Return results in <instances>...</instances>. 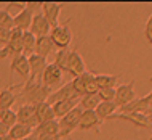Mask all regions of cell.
Instances as JSON below:
<instances>
[{"instance_id":"1","label":"cell","mask_w":152,"mask_h":140,"mask_svg":"<svg viewBox=\"0 0 152 140\" xmlns=\"http://www.w3.org/2000/svg\"><path fill=\"white\" fill-rule=\"evenodd\" d=\"M51 90L48 87H45L40 81H34V82H26L23 84L21 92L18 93V98H21L26 105H39V103H45L50 98Z\"/></svg>"},{"instance_id":"2","label":"cell","mask_w":152,"mask_h":140,"mask_svg":"<svg viewBox=\"0 0 152 140\" xmlns=\"http://www.w3.org/2000/svg\"><path fill=\"white\" fill-rule=\"evenodd\" d=\"M72 82V87L77 92V95L80 98L85 95H93V93H98V87H96V82H94V74L93 73H83L80 76L74 77L71 81Z\"/></svg>"},{"instance_id":"3","label":"cell","mask_w":152,"mask_h":140,"mask_svg":"<svg viewBox=\"0 0 152 140\" xmlns=\"http://www.w3.org/2000/svg\"><path fill=\"white\" fill-rule=\"evenodd\" d=\"M82 113H83V111L79 108V105H77L75 108L71 110L64 118H61L58 121V124H59V137L61 139L69 137L74 130L79 129V122H80Z\"/></svg>"},{"instance_id":"4","label":"cell","mask_w":152,"mask_h":140,"mask_svg":"<svg viewBox=\"0 0 152 140\" xmlns=\"http://www.w3.org/2000/svg\"><path fill=\"white\" fill-rule=\"evenodd\" d=\"M50 39L58 50H69V45L72 42V31L69 27V21L53 27L50 32Z\"/></svg>"},{"instance_id":"5","label":"cell","mask_w":152,"mask_h":140,"mask_svg":"<svg viewBox=\"0 0 152 140\" xmlns=\"http://www.w3.org/2000/svg\"><path fill=\"white\" fill-rule=\"evenodd\" d=\"M66 73L71 74L72 77H77V76H80V74L87 73V66H85V61H83V58H82V55L79 53V47L69 50Z\"/></svg>"},{"instance_id":"6","label":"cell","mask_w":152,"mask_h":140,"mask_svg":"<svg viewBox=\"0 0 152 140\" xmlns=\"http://www.w3.org/2000/svg\"><path fill=\"white\" fill-rule=\"evenodd\" d=\"M136 98V90H134V81H130L128 84H122L115 87V98H114V103L118 108L128 105L130 101H133Z\"/></svg>"},{"instance_id":"7","label":"cell","mask_w":152,"mask_h":140,"mask_svg":"<svg viewBox=\"0 0 152 140\" xmlns=\"http://www.w3.org/2000/svg\"><path fill=\"white\" fill-rule=\"evenodd\" d=\"M80 97L77 95V92L72 87V82H66L63 87H59L56 92H53L50 98L47 100L48 105H53L56 101H79Z\"/></svg>"},{"instance_id":"8","label":"cell","mask_w":152,"mask_h":140,"mask_svg":"<svg viewBox=\"0 0 152 140\" xmlns=\"http://www.w3.org/2000/svg\"><path fill=\"white\" fill-rule=\"evenodd\" d=\"M63 74L64 73L61 71L55 63L47 64V68H45L42 77H40V82H42L45 87H48L51 90L53 87H56V85H59L61 82H63Z\"/></svg>"},{"instance_id":"9","label":"cell","mask_w":152,"mask_h":140,"mask_svg":"<svg viewBox=\"0 0 152 140\" xmlns=\"http://www.w3.org/2000/svg\"><path fill=\"white\" fill-rule=\"evenodd\" d=\"M64 8V3H56V2H42V8H40V13H42L47 21L50 23L51 29L56 27L59 24V15L61 10Z\"/></svg>"},{"instance_id":"10","label":"cell","mask_w":152,"mask_h":140,"mask_svg":"<svg viewBox=\"0 0 152 140\" xmlns=\"http://www.w3.org/2000/svg\"><path fill=\"white\" fill-rule=\"evenodd\" d=\"M16 116H18V122L24 124L31 129H35L37 126V118H35V106L34 105H26L23 103L16 111Z\"/></svg>"},{"instance_id":"11","label":"cell","mask_w":152,"mask_h":140,"mask_svg":"<svg viewBox=\"0 0 152 140\" xmlns=\"http://www.w3.org/2000/svg\"><path fill=\"white\" fill-rule=\"evenodd\" d=\"M10 73H16L21 77L23 84H26L29 81V60L24 55H18L11 58V64H10Z\"/></svg>"},{"instance_id":"12","label":"cell","mask_w":152,"mask_h":140,"mask_svg":"<svg viewBox=\"0 0 152 140\" xmlns=\"http://www.w3.org/2000/svg\"><path fill=\"white\" fill-rule=\"evenodd\" d=\"M29 81L27 82H34V81H40V77H42V74L45 71V68H47V58H42V56L39 55H31L29 58Z\"/></svg>"},{"instance_id":"13","label":"cell","mask_w":152,"mask_h":140,"mask_svg":"<svg viewBox=\"0 0 152 140\" xmlns=\"http://www.w3.org/2000/svg\"><path fill=\"white\" fill-rule=\"evenodd\" d=\"M34 15H35V11L31 10V8L26 5L19 13H16L13 16V29H18V31H23V32L29 31Z\"/></svg>"},{"instance_id":"14","label":"cell","mask_w":152,"mask_h":140,"mask_svg":"<svg viewBox=\"0 0 152 140\" xmlns=\"http://www.w3.org/2000/svg\"><path fill=\"white\" fill-rule=\"evenodd\" d=\"M29 32H32L35 37H45V36H50L51 32V26L50 23L47 21V18L40 13H35L34 18H32V23H31V27H29Z\"/></svg>"},{"instance_id":"15","label":"cell","mask_w":152,"mask_h":140,"mask_svg":"<svg viewBox=\"0 0 152 140\" xmlns=\"http://www.w3.org/2000/svg\"><path fill=\"white\" fill-rule=\"evenodd\" d=\"M5 47H7L8 53H10V58L23 55V31L11 29L10 39H8V44L5 45Z\"/></svg>"},{"instance_id":"16","label":"cell","mask_w":152,"mask_h":140,"mask_svg":"<svg viewBox=\"0 0 152 140\" xmlns=\"http://www.w3.org/2000/svg\"><path fill=\"white\" fill-rule=\"evenodd\" d=\"M101 119L98 118V114L94 111H83L79 122V130H96L101 126Z\"/></svg>"},{"instance_id":"17","label":"cell","mask_w":152,"mask_h":140,"mask_svg":"<svg viewBox=\"0 0 152 140\" xmlns=\"http://www.w3.org/2000/svg\"><path fill=\"white\" fill-rule=\"evenodd\" d=\"M23 87V84L19 85H8L3 90H0V111H5V110H11V106L15 105L18 95L15 93L16 89Z\"/></svg>"},{"instance_id":"18","label":"cell","mask_w":152,"mask_h":140,"mask_svg":"<svg viewBox=\"0 0 152 140\" xmlns=\"http://www.w3.org/2000/svg\"><path fill=\"white\" fill-rule=\"evenodd\" d=\"M120 110V114H147L149 111V105H147L146 98H134L133 101H130L128 105L122 106Z\"/></svg>"},{"instance_id":"19","label":"cell","mask_w":152,"mask_h":140,"mask_svg":"<svg viewBox=\"0 0 152 140\" xmlns=\"http://www.w3.org/2000/svg\"><path fill=\"white\" fill-rule=\"evenodd\" d=\"M110 119H123L128 121L136 127H146V129H152V122L149 121L147 114H114Z\"/></svg>"},{"instance_id":"20","label":"cell","mask_w":152,"mask_h":140,"mask_svg":"<svg viewBox=\"0 0 152 140\" xmlns=\"http://www.w3.org/2000/svg\"><path fill=\"white\" fill-rule=\"evenodd\" d=\"M56 47L53 45L50 36H45V37H37V42H35V55L42 56V58H48L51 53H55Z\"/></svg>"},{"instance_id":"21","label":"cell","mask_w":152,"mask_h":140,"mask_svg":"<svg viewBox=\"0 0 152 140\" xmlns=\"http://www.w3.org/2000/svg\"><path fill=\"white\" fill-rule=\"evenodd\" d=\"M35 118H37V124H42V122L56 119L55 118V113H53L51 105H48L47 101H45V103L35 105Z\"/></svg>"},{"instance_id":"22","label":"cell","mask_w":152,"mask_h":140,"mask_svg":"<svg viewBox=\"0 0 152 140\" xmlns=\"http://www.w3.org/2000/svg\"><path fill=\"white\" fill-rule=\"evenodd\" d=\"M118 77H120V74H117V76H112V74H94V82H96L98 90L115 89Z\"/></svg>"},{"instance_id":"23","label":"cell","mask_w":152,"mask_h":140,"mask_svg":"<svg viewBox=\"0 0 152 140\" xmlns=\"http://www.w3.org/2000/svg\"><path fill=\"white\" fill-rule=\"evenodd\" d=\"M118 110V106L114 103V101H109V103H104V101H101L99 105H98V108L94 110V113L98 114V118L101 119V121H106V119H110L115 114V111Z\"/></svg>"},{"instance_id":"24","label":"cell","mask_w":152,"mask_h":140,"mask_svg":"<svg viewBox=\"0 0 152 140\" xmlns=\"http://www.w3.org/2000/svg\"><path fill=\"white\" fill-rule=\"evenodd\" d=\"M35 42H37V37L32 34V32L26 31L23 32V55L29 58L31 55L35 53Z\"/></svg>"},{"instance_id":"25","label":"cell","mask_w":152,"mask_h":140,"mask_svg":"<svg viewBox=\"0 0 152 140\" xmlns=\"http://www.w3.org/2000/svg\"><path fill=\"white\" fill-rule=\"evenodd\" d=\"M32 132H34V129H31V127L18 122V124H15L10 130H8V137H10L11 140H23V139L29 137Z\"/></svg>"},{"instance_id":"26","label":"cell","mask_w":152,"mask_h":140,"mask_svg":"<svg viewBox=\"0 0 152 140\" xmlns=\"http://www.w3.org/2000/svg\"><path fill=\"white\" fill-rule=\"evenodd\" d=\"M77 105H79V101H56V103L51 105V108H53V113H55V118L61 119V118H64L71 110L75 108Z\"/></svg>"},{"instance_id":"27","label":"cell","mask_w":152,"mask_h":140,"mask_svg":"<svg viewBox=\"0 0 152 140\" xmlns=\"http://www.w3.org/2000/svg\"><path fill=\"white\" fill-rule=\"evenodd\" d=\"M101 103L98 93H93V95H85L79 100V108L82 111H94L98 108V105Z\"/></svg>"},{"instance_id":"28","label":"cell","mask_w":152,"mask_h":140,"mask_svg":"<svg viewBox=\"0 0 152 140\" xmlns=\"http://www.w3.org/2000/svg\"><path fill=\"white\" fill-rule=\"evenodd\" d=\"M0 122H2L3 126H7L8 129H11L15 124H18V116H16V111H13V110L0 111Z\"/></svg>"},{"instance_id":"29","label":"cell","mask_w":152,"mask_h":140,"mask_svg":"<svg viewBox=\"0 0 152 140\" xmlns=\"http://www.w3.org/2000/svg\"><path fill=\"white\" fill-rule=\"evenodd\" d=\"M67 56H69V50L55 52V61H53V63H55L63 73H66V68H67Z\"/></svg>"},{"instance_id":"30","label":"cell","mask_w":152,"mask_h":140,"mask_svg":"<svg viewBox=\"0 0 152 140\" xmlns=\"http://www.w3.org/2000/svg\"><path fill=\"white\" fill-rule=\"evenodd\" d=\"M0 27L8 29V31L13 29V16L8 11H5L3 8H0Z\"/></svg>"},{"instance_id":"31","label":"cell","mask_w":152,"mask_h":140,"mask_svg":"<svg viewBox=\"0 0 152 140\" xmlns=\"http://www.w3.org/2000/svg\"><path fill=\"white\" fill-rule=\"evenodd\" d=\"M98 97H99V100L104 101V103L114 101V98H115V89H102V90H98Z\"/></svg>"},{"instance_id":"32","label":"cell","mask_w":152,"mask_h":140,"mask_svg":"<svg viewBox=\"0 0 152 140\" xmlns=\"http://www.w3.org/2000/svg\"><path fill=\"white\" fill-rule=\"evenodd\" d=\"M144 37L147 40V44L152 47V15L149 16V19L146 21V26H144Z\"/></svg>"},{"instance_id":"33","label":"cell","mask_w":152,"mask_h":140,"mask_svg":"<svg viewBox=\"0 0 152 140\" xmlns=\"http://www.w3.org/2000/svg\"><path fill=\"white\" fill-rule=\"evenodd\" d=\"M10 32H11V31L0 27V47H5V45L8 44V39H10Z\"/></svg>"},{"instance_id":"34","label":"cell","mask_w":152,"mask_h":140,"mask_svg":"<svg viewBox=\"0 0 152 140\" xmlns=\"http://www.w3.org/2000/svg\"><path fill=\"white\" fill-rule=\"evenodd\" d=\"M8 130H10V129H8L7 126H3L2 122H0V137H2V135H8Z\"/></svg>"},{"instance_id":"35","label":"cell","mask_w":152,"mask_h":140,"mask_svg":"<svg viewBox=\"0 0 152 140\" xmlns=\"http://www.w3.org/2000/svg\"><path fill=\"white\" fill-rule=\"evenodd\" d=\"M146 101H147V105H149V108H152V90L149 92V95H146Z\"/></svg>"},{"instance_id":"36","label":"cell","mask_w":152,"mask_h":140,"mask_svg":"<svg viewBox=\"0 0 152 140\" xmlns=\"http://www.w3.org/2000/svg\"><path fill=\"white\" fill-rule=\"evenodd\" d=\"M23 140H39V139H37V135H35L34 132H32V134L29 135V137H26V139H23Z\"/></svg>"},{"instance_id":"37","label":"cell","mask_w":152,"mask_h":140,"mask_svg":"<svg viewBox=\"0 0 152 140\" xmlns=\"http://www.w3.org/2000/svg\"><path fill=\"white\" fill-rule=\"evenodd\" d=\"M147 118H149V121L152 122V108H149V111H147Z\"/></svg>"},{"instance_id":"38","label":"cell","mask_w":152,"mask_h":140,"mask_svg":"<svg viewBox=\"0 0 152 140\" xmlns=\"http://www.w3.org/2000/svg\"><path fill=\"white\" fill-rule=\"evenodd\" d=\"M0 140H11V139L8 137V135H2V137H0Z\"/></svg>"},{"instance_id":"39","label":"cell","mask_w":152,"mask_h":140,"mask_svg":"<svg viewBox=\"0 0 152 140\" xmlns=\"http://www.w3.org/2000/svg\"><path fill=\"white\" fill-rule=\"evenodd\" d=\"M149 140H152V137H151V139H149Z\"/></svg>"}]
</instances>
